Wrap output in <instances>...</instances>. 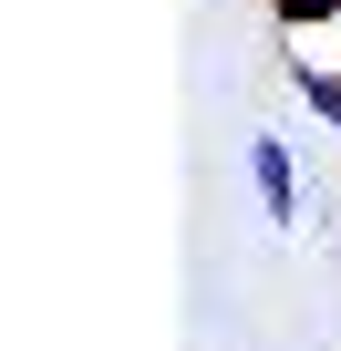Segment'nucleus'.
Wrapping results in <instances>:
<instances>
[{"label":"nucleus","instance_id":"nucleus-3","mask_svg":"<svg viewBox=\"0 0 341 351\" xmlns=\"http://www.w3.org/2000/svg\"><path fill=\"white\" fill-rule=\"evenodd\" d=\"M269 21L300 42V32H341V0H269Z\"/></svg>","mask_w":341,"mask_h":351},{"label":"nucleus","instance_id":"nucleus-2","mask_svg":"<svg viewBox=\"0 0 341 351\" xmlns=\"http://www.w3.org/2000/svg\"><path fill=\"white\" fill-rule=\"evenodd\" d=\"M290 83H300V104H310V114H320V124L341 134V62H300Z\"/></svg>","mask_w":341,"mask_h":351},{"label":"nucleus","instance_id":"nucleus-1","mask_svg":"<svg viewBox=\"0 0 341 351\" xmlns=\"http://www.w3.org/2000/svg\"><path fill=\"white\" fill-rule=\"evenodd\" d=\"M248 186H259L269 228H290V217H300V155H290L279 134H259V145H248Z\"/></svg>","mask_w":341,"mask_h":351}]
</instances>
